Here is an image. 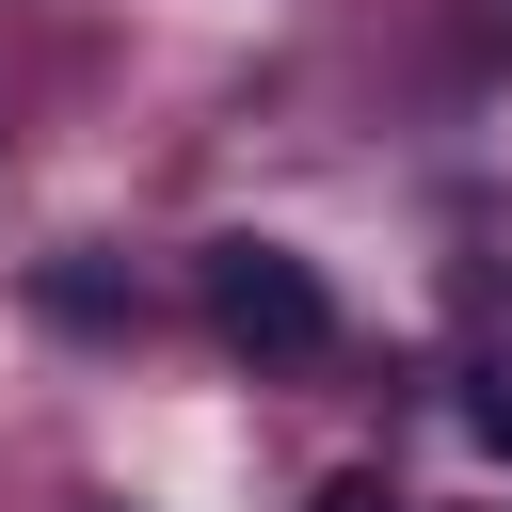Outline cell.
<instances>
[{"mask_svg": "<svg viewBox=\"0 0 512 512\" xmlns=\"http://www.w3.org/2000/svg\"><path fill=\"white\" fill-rule=\"evenodd\" d=\"M192 304H208V336H224L240 368H320V352H336L320 256H288V240H256V224H224V240L192 256Z\"/></svg>", "mask_w": 512, "mask_h": 512, "instance_id": "6da1fadb", "label": "cell"}, {"mask_svg": "<svg viewBox=\"0 0 512 512\" xmlns=\"http://www.w3.org/2000/svg\"><path fill=\"white\" fill-rule=\"evenodd\" d=\"M32 304H48V320H80V336H96V320H128V288H112V272H96V256H64V272H48V288H32Z\"/></svg>", "mask_w": 512, "mask_h": 512, "instance_id": "7a4b0ae2", "label": "cell"}, {"mask_svg": "<svg viewBox=\"0 0 512 512\" xmlns=\"http://www.w3.org/2000/svg\"><path fill=\"white\" fill-rule=\"evenodd\" d=\"M464 304H480V368H464V384H480V400H512V288H496V272H480V288H464Z\"/></svg>", "mask_w": 512, "mask_h": 512, "instance_id": "3957f363", "label": "cell"}, {"mask_svg": "<svg viewBox=\"0 0 512 512\" xmlns=\"http://www.w3.org/2000/svg\"><path fill=\"white\" fill-rule=\"evenodd\" d=\"M304 512H416V496H400V480H384V464H336V480H320V496H304Z\"/></svg>", "mask_w": 512, "mask_h": 512, "instance_id": "277c9868", "label": "cell"}, {"mask_svg": "<svg viewBox=\"0 0 512 512\" xmlns=\"http://www.w3.org/2000/svg\"><path fill=\"white\" fill-rule=\"evenodd\" d=\"M464 432H480V448L512 464V400H480V384H464Z\"/></svg>", "mask_w": 512, "mask_h": 512, "instance_id": "5b68a950", "label": "cell"}]
</instances>
